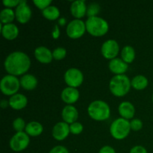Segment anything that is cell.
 I'll return each instance as SVG.
<instances>
[{"mask_svg": "<svg viewBox=\"0 0 153 153\" xmlns=\"http://www.w3.org/2000/svg\"><path fill=\"white\" fill-rule=\"evenodd\" d=\"M31 61L26 54L22 52H14L8 55L4 61V67L12 76H19L28 71Z\"/></svg>", "mask_w": 153, "mask_h": 153, "instance_id": "obj_1", "label": "cell"}, {"mask_svg": "<svg viewBox=\"0 0 153 153\" xmlns=\"http://www.w3.org/2000/svg\"><path fill=\"white\" fill-rule=\"evenodd\" d=\"M131 82L126 75H117L114 76L110 82V90L114 95L123 97L128 92Z\"/></svg>", "mask_w": 153, "mask_h": 153, "instance_id": "obj_2", "label": "cell"}, {"mask_svg": "<svg viewBox=\"0 0 153 153\" xmlns=\"http://www.w3.org/2000/svg\"><path fill=\"white\" fill-rule=\"evenodd\" d=\"M86 30L92 35L96 37L102 36L108 30V24L102 18L98 16L88 17L85 22Z\"/></svg>", "mask_w": 153, "mask_h": 153, "instance_id": "obj_3", "label": "cell"}, {"mask_svg": "<svg viewBox=\"0 0 153 153\" xmlns=\"http://www.w3.org/2000/svg\"><path fill=\"white\" fill-rule=\"evenodd\" d=\"M88 114L96 120H105L110 116L108 105L101 100L92 102L88 107Z\"/></svg>", "mask_w": 153, "mask_h": 153, "instance_id": "obj_4", "label": "cell"}, {"mask_svg": "<svg viewBox=\"0 0 153 153\" xmlns=\"http://www.w3.org/2000/svg\"><path fill=\"white\" fill-rule=\"evenodd\" d=\"M131 126L128 120L124 118H118L112 123L110 128L111 135L117 140H122L127 137L129 133Z\"/></svg>", "mask_w": 153, "mask_h": 153, "instance_id": "obj_5", "label": "cell"}, {"mask_svg": "<svg viewBox=\"0 0 153 153\" xmlns=\"http://www.w3.org/2000/svg\"><path fill=\"white\" fill-rule=\"evenodd\" d=\"M19 85L20 82L16 76L7 75L4 76L1 79L0 88L1 92L5 95H13L17 92Z\"/></svg>", "mask_w": 153, "mask_h": 153, "instance_id": "obj_6", "label": "cell"}, {"mask_svg": "<svg viewBox=\"0 0 153 153\" xmlns=\"http://www.w3.org/2000/svg\"><path fill=\"white\" fill-rule=\"evenodd\" d=\"M28 143H29V137L26 133L22 131L16 133L10 140V148L15 152H19L25 149L28 146Z\"/></svg>", "mask_w": 153, "mask_h": 153, "instance_id": "obj_7", "label": "cell"}, {"mask_svg": "<svg viewBox=\"0 0 153 153\" xmlns=\"http://www.w3.org/2000/svg\"><path fill=\"white\" fill-rule=\"evenodd\" d=\"M86 30V25L82 20L73 19L68 24L67 28V35L71 38H79L82 37Z\"/></svg>", "mask_w": 153, "mask_h": 153, "instance_id": "obj_8", "label": "cell"}, {"mask_svg": "<svg viewBox=\"0 0 153 153\" xmlns=\"http://www.w3.org/2000/svg\"><path fill=\"white\" fill-rule=\"evenodd\" d=\"M64 79L67 85L71 88L80 86L83 82V74L76 68H70L66 72Z\"/></svg>", "mask_w": 153, "mask_h": 153, "instance_id": "obj_9", "label": "cell"}, {"mask_svg": "<svg viewBox=\"0 0 153 153\" xmlns=\"http://www.w3.org/2000/svg\"><path fill=\"white\" fill-rule=\"evenodd\" d=\"M119 52V45L114 40H108L102 46V54L108 59H114Z\"/></svg>", "mask_w": 153, "mask_h": 153, "instance_id": "obj_10", "label": "cell"}, {"mask_svg": "<svg viewBox=\"0 0 153 153\" xmlns=\"http://www.w3.org/2000/svg\"><path fill=\"white\" fill-rule=\"evenodd\" d=\"M15 16L16 19L21 23H25L30 19L31 16V11L30 7L26 4V1L22 0L19 1L16 8Z\"/></svg>", "mask_w": 153, "mask_h": 153, "instance_id": "obj_11", "label": "cell"}, {"mask_svg": "<svg viewBox=\"0 0 153 153\" xmlns=\"http://www.w3.org/2000/svg\"><path fill=\"white\" fill-rule=\"evenodd\" d=\"M70 126L67 123H58L52 129V135L56 140H62L68 136L70 133Z\"/></svg>", "mask_w": 153, "mask_h": 153, "instance_id": "obj_12", "label": "cell"}, {"mask_svg": "<svg viewBox=\"0 0 153 153\" xmlns=\"http://www.w3.org/2000/svg\"><path fill=\"white\" fill-rule=\"evenodd\" d=\"M109 69L111 71L117 75H123L128 69L126 63L120 58H114L109 63Z\"/></svg>", "mask_w": 153, "mask_h": 153, "instance_id": "obj_13", "label": "cell"}, {"mask_svg": "<svg viewBox=\"0 0 153 153\" xmlns=\"http://www.w3.org/2000/svg\"><path fill=\"white\" fill-rule=\"evenodd\" d=\"M34 55L40 62L44 63V64L51 62L53 58L52 53L50 52V50L44 46L37 47L34 51Z\"/></svg>", "mask_w": 153, "mask_h": 153, "instance_id": "obj_14", "label": "cell"}, {"mask_svg": "<svg viewBox=\"0 0 153 153\" xmlns=\"http://www.w3.org/2000/svg\"><path fill=\"white\" fill-rule=\"evenodd\" d=\"M79 97V93L75 88H66L61 93V98L68 104L76 102Z\"/></svg>", "mask_w": 153, "mask_h": 153, "instance_id": "obj_15", "label": "cell"}, {"mask_svg": "<svg viewBox=\"0 0 153 153\" xmlns=\"http://www.w3.org/2000/svg\"><path fill=\"white\" fill-rule=\"evenodd\" d=\"M79 114L74 106L67 105L62 111V117L67 123H73L78 119Z\"/></svg>", "mask_w": 153, "mask_h": 153, "instance_id": "obj_16", "label": "cell"}, {"mask_svg": "<svg viewBox=\"0 0 153 153\" xmlns=\"http://www.w3.org/2000/svg\"><path fill=\"white\" fill-rule=\"evenodd\" d=\"M87 7L85 1L83 0H77L73 1L70 10L75 17L81 18L87 13Z\"/></svg>", "mask_w": 153, "mask_h": 153, "instance_id": "obj_17", "label": "cell"}, {"mask_svg": "<svg viewBox=\"0 0 153 153\" xmlns=\"http://www.w3.org/2000/svg\"><path fill=\"white\" fill-rule=\"evenodd\" d=\"M9 105L12 108L16 109V110H20L26 106L27 98L22 94H14L10 98Z\"/></svg>", "mask_w": 153, "mask_h": 153, "instance_id": "obj_18", "label": "cell"}, {"mask_svg": "<svg viewBox=\"0 0 153 153\" xmlns=\"http://www.w3.org/2000/svg\"><path fill=\"white\" fill-rule=\"evenodd\" d=\"M19 33L17 26L14 24H5L1 28V34L4 38L7 40H13L16 38Z\"/></svg>", "mask_w": 153, "mask_h": 153, "instance_id": "obj_19", "label": "cell"}, {"mask_svg": "<svg viewBox=\"0 0 153 153\" xmlns=\"http://www.w3.org/2000/svg\"><path fill=\"white\" fill-rule=\"evenodd\" d=\"M120 114L124 119H131L134 114V108L129 102H123L119 106Z\"/></svg>", "mask_w": 153, "mask_h": 153, "instance_id": "obj_20", "label": "cell"}, {"mask_svg": "<svg viewBox=\"0 0 153 153\" xmlns=\"http://www.w3.org/2000/svg\"><path fill=\"white\" fill-rule=\"evenodd\" d=\"M37 84V80L33 75L27 74L24 75L20 79V85L22 87L25 89L28 90H33L34 88H36Z\"/></svg>", "mask_w": 153, "mask_h": 153, "instance_id": "obj_21", "label": "cell"}, {"mask_svg": "<svg viewBox=\"0 0 153 153\" xmlns=\"http://www.w3.org/2000/svg\"><path fill=\"white\" fill-rule=\"evenodd\" d=\"M43 126L40 123L31 122L25 126V131L31 136L40 135L43 131Z\"/></svg>", "mask_w": 153, "mask_h": 153, "instance_id": "obj_22", "label": "cell"}, {"mask_svg": "<svg viewBox=\"0 0 153 153\" xmlns=\"http://www.w3.org/2000/svg\"><path fill=\"white\" fill-rule=\"evenodd\" d=\"M131 85L135 89L143 90L147 86L148 80L145 76L140 75V76H137L133 78V79L131 80Z\"/></svg>", "mask_w": 153, "mask_h": 153, "instance_id": "obj_23", "label": "cell"}, {"mask_svg": "<svg viewBox=\"0 0 153 153\" xmlns=\"http://www.w3.org/2000/svg\"><path fill=\"white\" fill-rule=\"evenodd\" d=\"M43 15L48 19L54 20L58 18L60 15V11L58 8L55 6H49L46 9L43 10Z\"/></svg>", "mask_w": 153, "mask_h": 153, "instance_id": "obj_24", "label": "cell"}, {"mask_svg": "<svg viewBox=\"0 0 153 153\" xmlns=\"http://www.w3.org/2000/svg\"><path fill=\"white\" fill-rule=\"evenodd\" d=\"M121 55H122L123 60L126 63H131L134 59L135 53H134V49L131 46H126L123 49Z\"/></svg>", "mask_w": 153, "mask_h": 153, "instance_id": "obj_25", "label": "cell"}, {"mask_svg": "<svg viewBox=\"0 0 153 153\" xmlns=\"http://www.w3.org/2000/svg\"><path fill=\"white\" fill-rule=\"evenodd\" d=\"M14 16V12L10 8L3 9L1 11V13H0V19H1V22H3V23L9 24L13 20Z\"/></svg>", "mask_w": 153, "mask_h": 153, "instance_id": "obj_26", "label": "cell"}, {"mask_svg": "<svg viewBox=\"0 0 153 153\" xmlns=\"http://www.w3.org/2000/svg\"><path fill=\"white\" fill-rule=\"evenodd\" d=\"M99 11H100V5L97 3H92L88 6L87 9V14L89 17H92V16H96V14H97Z\"/></svg>", "mask_w": 153, "mask_h": 153, "instance_id": "obj_27", "label": "cell"}, {"mask_svg": "<svg viewBox=\"0 0 153 153\" xmlns=\"http://www.w3.org/2000/svg\"><path fill=\"white\" fill-rule=\"evenodd\" d=\"M67 51L64 48L58 47L52 52V56L55 60H61L66 56Z\"/></svg>", "mask_w": 153, "mask_h": 153, "instance_id": "obj_28", "label": "cell"}, {"mask_svg": "<svg viewBox=\"0 0 153 153\" xmlns=\"http://www.w3.org/2000/svg\"><path fill=\"white\" fill-rule=\"evenodd\" d=\"M13 126L16 131H17L18 132H20L23 130V128H25V122H24L22 118H16V120H14L13 123Z\"/></svg>", "mask_w": 153, "mask_h": 153, "instance_id": "obj_29", "label": "cell"}, {"mask_svg": "<svg viewBox=\"0 0 153 153\" xmlns=\"http://www.w3.org/2000/svg\"><path fill=\"white\" fill-rule=\"evenodd\" d=\"M70 132H72L74 134H80L82 131V130H83V126L80 123L75 122L70 126Z\"/></svg>", "mask_w": 153, "mask_h": 153, "instance_id": "obj_30", "label": "cell"}, {"mask_svg": "<svg viewBox=\"0 0 153 153\" xmlns=\"http://www.w3.org/2000/svg\"><path fill=\"white\" fill-rule=\"evenodd\" d=\"M52 1L51 0H34V3L36 4L38 8L40 9H46L49 6Z\"/></svg>", "mask_w": 153, "mask_h": 153, "instance_id": "obj_31", "label": "cell"}, {"mask_svg": "<svg viewBox=\"0 0 153 153\" xmlns=\"http://www.w3.org/2000/svg\"><path fill=\"white\" fill-rule=\"evenodd\" d=\"M130 126H131V129H133L134 131H138L143 126V123L139 119L132 120L131 122L130 123Z\"/></svg>", "mask_w": 153, "mask_h": 153, "instance_id": "obj_32", "label": "cell"}, {"mask_svg": "<svg viewBox=\"0 0 153 153\" xmlns=\"http://www.w3.org/2000/svg\"><path fill=\"white\" fill-rule=\"evenodd\" d=\"M49 153H69V152L64 146H57L51 149Z\"/></svg>", "mask_w": 153, "mask_h": 153, "instance_id": "obj_33", "label": "cell"}, {"mask_svg": "<svg viewBox=\"0 0 153 153\" xmlns=\"http://www.w3.org/2000/svg\"><path fill=\"white\" fill-rule=\"evenodd\" d=\"M130 153H147V151L143 146H136L130 150Z\"/></svg>", "mask_w": 153, "mask_h": 153, "instance_id": "obj_34", "label": "cell"}, {"mask_svg": "<svg viewBox=\"0 0 153 153\" xmlns=\"http://www.w3.org/2000/svg\"><path fill=\"white\" fill-rule=\"evenodd\" d=\"M19 0H4L3 1V4L7 7H13V6H16L19 4Z\"/></svg>", "mask_w": 153, "mask_h": 153, "instance_id": "obj_35", "label": "cell"}, {"mask_svg": "<svg viewBox=\"0 0 153 153\" xmlns=\"http://www.w3.org/2000/svg\"><path fill=\"white\" fill-rule=\"evenodd\" d=\"M100 153H116L115 150L112 147L109 146H103L101 149H100Z\"/></svg>", "mask_w": 153, "mask_h": 153, "instance_id": "obj_36", "label": "cell"}, {"mask_svg": "<svg viewBox=\"0 0 153 153\" xmlns=\"http://www.w3.org/2000/svg\"><path fill=\"white\" fill-rule=\"evenodd\" d=\"M59 34H60V31L58 29V25H55V28L53 29V31H52V37L53 38L57 39L58 37H59Z\"/></svg>", "mask_w": 153, "mask_h": 153, "instance_id": "obj_37", "label": "cell"}, {"mask_svg": "<svg viewBox=\"0 0 153 153\" xmlns=\"http://www.w3.org/2000/svg\"><path fill=\"white\" fill-rule=\"evenodd\" d=\"M7 102L6 101V100H2V101L1 102V107L2 108H6L7 106Z\"/></svg>", "mask_w": 153, "mask_h": 153, "instance_id": "obj_38", "label": "cell"}, {"mask_svg": "<svg viewBox=\"0 0 153 153\" xmlns=\"http://www.w3.org/2000/svg\"><path fill=\"white\" fill-rule=\"evenodd\" d=\"M58 22H59V23L61 24V25H64V24H65L66 20H65V19H64V18H61V19H59V21H58Z\"/></svg>", "mask_w": 153, "mask_h": 153, "instance_id": "obj_39", "label": "cell"}, {"mask_svg": "<svg viewBox=\"0 0 153 153\" xmlns=\"http://www.w3.org/2000/svg\"><path fill=\"white\" fill-rule=\"evenodd\" d=\"M152 101H153V95H152Z\"/></svg>", "mask_w": 153, "mask_h": 153, "instance_id": "obj_40", "label": "cell"}]
</instances>
